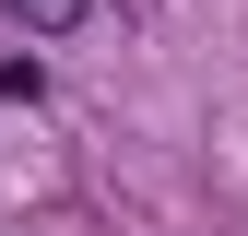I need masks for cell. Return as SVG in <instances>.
Instances as JSON below:
<instances>
[{"instance_id":"cell-1","label":"cell","mask_w":248,"mask_h":236,"mask_svg":"<svg viewBox=\"0 0 248 236\" xmlns=\"http://www.w3.org/2000/svg\"><path fill=\"white\" fill-rule=\"evenodd\" d=\"M0 12H12V24H24V36H71V24H83V12H95V0H0Z\"/></svg>"}]
</instances>
